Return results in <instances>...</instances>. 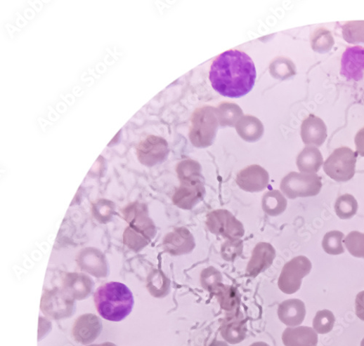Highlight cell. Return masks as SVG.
Returning <instances> with one entry per match:
<instances>
[{
    "label": "cell",
    "instance_id": "obj_27",
    "mask_svg": "<svg viewBox=\"0 0 364 346\" xmlns=\"http://www.w3.org/2000/svg\"><path fill=\"white\" fill-rule=\"evenodd\" d=\"M219 124L221 126H233L242 114L240 108L233 104L222 103L216 109Z\"/></svg>",
    "mask_w": 364,
    "mask_h": 346
},
{
    "label": "cell",
    "instance_id": "obj_31",
    "mask_svg": "<svg viewBox=\"0 0 364 346\" xmlns=\"http://www.w3.org/2000/svg\"><path fill=\"white\" fill-rule=\"evenodd\" d=\"M150 291L156 298H164L170 291V281L162 272L154 274L150 282Z\"/></svg>",
    "mask_w": 364,
    "mask_h": 346
},
{
    "label": "cell",
    "instance_id": "obj_24",
    "mask_svg": "<svg viewBox=\"0 0 364 346\" xmlns=\"http://www.w3.org/2000/svg\"><path fill=\"white\" fill-rule=\"evenodd\" d=\"M358 208V202L351 194H343L339 197L335 202V213L342 220L353 218L356 214Z\"/></svg>",
    "mask_w": 364,
    "mask_h": 346
},
{
    "label": "cell",
    "instance_id": "obj_14",
    "mask_svg": "<svg viewBox=\"0 0 364 346\" xmlns=\"http://www.w3.org/2000/svg\"><path fill=\"white\" fill-rule=\"evenodd\" d=\"M276 252L272 244L259 242L254 248L251 259L247 265V274L256 277L268 270L275 258Z\"/></svg>",
    "mask_w": 364,
    "mask_h": 346
},
{
    "label": "cell",
    "instance_id": "obj_9",
    "mask_svg": "<svg viewBox=\"0 0 364 346\" xmlns=\"http://www.w3.org/2000/svg\"><path fill=\"white\" fill-rule=\"evenodd\" d=\"M206 195L204 180L180 181V186L174 192L173 202L178 208L190 211L203 200Z\"/></svg>",
    "mask_w": 364,
    "mask_h": 346
},
{
    "label": "cell",
    "instance_id": "obj_3",
    "mask_svg": "<svg viewBox=\"0 0 364 346\" xmlns=\"http://www.w3.org/2000/svg\"><path fill=\"white\" fill-rule=\"evenodd\" d=\"M219 124L215 108L197 109L193 115L189 134L193 145L197 148L210 147L215 139Z\"/></svg>",
    "mask_w": 364,
    "mask_h": 346
},
{
    "label": "cell",
    "instance_id": "obj_28",
    "mask_svg": "<svg viewBox=\"0 0 364 346\" xmlns=\"http://www.w3.org/2000/svg\"><path fill=\"white\" fill-rule=\"evenodd\" d=\"M344 234L339 231H332L326 234L322 241V247L327 254L337 255L344 253L342 241Z\"/></svg>",
    "mask_w": 364,
    "mask_h": 346
},
{
    "label": "cell",
    "instance_id": "obj_12",
    "mask_svg": "<svg viewBox=\"0 0 364 346\" xmlns=\"http://www.w3.org/2000/svg\"><path fill=\"white\" fill-rule=\"evenodd\" d=\"M169 153L167 141L160 137L150 135L141 142L138 154L139 159L143 164L152 166L163 161Z\"/></svg>",
    "mask_w": 364,
    "mask_h": 346
},
{
    "label": "cell",
    "instance_id": "obj_39",
    "mask_svg": "<svg viewBox=\"0 0 364 346\" xmlns=\"http://www.w3.org/2000/svg\"><path fill=\"white\" fill-rule=\"evenodd\" d=\"M360 346H364V338L360 342Z\"/></svg>",
    "mask_w": 364,
    "mask_h": 346
},
{
    "label": "cell",
    "instance_id": "obj_20",
    "mask_svg": "<svg viewBox=\"0 0 364 346\" xmlns=\"http://www.w3.org/2000/svg\"><path fill=\"white\" fill-rule=\"evenodd\" d=\"M212 293L217 298L222 309L229 313L237 312L240 305V295L236 288L221 283Z\"/></svg>",
    "mask_w": 364,
    "mask_h": 346
},
{
    "label": "cell",
    "instance_id": "obj_1",
    "mask_svg": "<svg viewBox=\"0 0 364 346\" xmlns=\"http://www.w3.org/2000/svg\"><path fill=\"white\" fill-rule=\"evenodd\" d=\"M256 72L252 58L245 53L230 50L219 55L211 67L213 88L221 95L240 98L254 88Z\"/></svg>",
    "mask_w": 364,
    "mask_h": 346
},
{
    "label": "cell",
    "instance_id": "obj_25",
    "mask_svg": "<svg viewBox=\"0 0 364 346\" xmlns=\"http://www.w3.org/2000/svg\"><path fill=\"white\" fill-rule=\"evenodd\" d=\"M343 39L348 44L353 45H364V20H354L342 27Z\"/></svg>",
    "mask_w": 364,
    "mask_h": 346
},
{
    "label": "cell",
    "instance_id": "obj_23",
    "mask_svg": "<svg viewBox=\"0 0 364 346\" xmlns=\"http://www.w3.org/2000/svg\"><path fill=\"white\" fill-rule=\"evenodd\" d=\"M334 45V37L325 28L317 29L311 36V48L318 53L330 52Z\"/></svg>",
    "mask_w": 364,
    "mask_h": 346
},
{
    "label": "cell",
    "instance_id": "obj_29",
    "mask_svg": "<svg viewBox=\"0 0 364 346\" xmlns=\"http://www.w3.org/2000/svg\"><path fill=\"white\" fill-rule=\"evenodd\" d=\"M334 322L335 317L331 311H318L313 319V329L318 334H327L332 331Z\"/></svg>",
    "mask_w": 364,
    "mask_h": 346
},
{
    "label": "cell",
    "instance_id": "obj_22",
    "mask_svg": "<svg viewBox=\"0 0 364 346\" xmlns=\"http://www.w3.org/2000/svg\"><path fill=\"white\" fill-rule=\"evenodd\" d=\"M239 135L246 141L254 142L261 138L264 128L261 121L253 117L247 116L241 118L236 124Z\"/></svg>",
    "mask_w": 364,
    "mask_h": 346
},
{
    "label": "cell",
    "instance_id": "obj_2",
    "mask_svg": "<svg viewBox=\"0 0 364 346\" xmlns=\"http://www.w3.org/2000/svg\"><path fill=\"white\" fill-rule=\"evenodd\" d=\"M94 302L100 317L111 321H120L132 312L134 298L126 284L110 281L96 290Z\"/></svg>",
    "mask_w": 364,
    "mask_h": 346
},
{
    "label": "cell",
    "instance_id": "obj_4",
    "mask_svg": "<svg viewBox=\"0 0 364 346\" xmlns=\"http://www.w3.org/2000/svg\"><path fill=\"white\" fill-rule=\"evenodd\" d=\"M280 188L290 199L315 197L321 190L322 178L316 174L291 172L281 180Z\"/></svg>",
    "mask_w": 364,
    "mask_h": 346
},
{
    "label": "cell",
    "instance_id": "obj_13",
    "mask_svg": "<svg viewBox=\"0 0 364 346\" xmlns=\"http://www.w3.org/2000/svg\"><path fill=\"white\" fill-rule=\"evenodd\" d=\"M327 136V125L320 117L310 114L302 121L301 137L306 145L320 147L325 144Z\"/></svg>",
    "mask_w": 364,
    "mask_h": 346
},
{
    "label": "cell",
    "instance_id": "obj_11",
    "mask_svg": "<svg viewBox=\"0 0 364 346\" xmlns=\"http://www.w3.org/2000/svg\"><path fill=\"white\" fill-rule=\"evenodd\" d=\"M103 329V321L98 317L93 314H84L74 321L72 337L77 342L88 345L98 338Z\"/></svg>",
    "mask_w": 364,
    "mask_h": 346
},
{
    "label": "cell",
    "instance_id": "obj_16",
    "mask_svg": "<svg viewBox=\"0 0 364 346\" xmlns=\"http://www.w3.org/2000/svg\"><path fill=\"white\" fill-rule=\"evenodd\" d=\"M221 335L230 344H238L246 338L247 320L238 312L230 313L221 325Z\"/></svg>",
    "mask_w": 364,
    "mask_h": 346
},
{
    "label": "cell",
    "instance_id": "obj_33",
    "mask_svg": "<svg viewBox=\"0 0 364 346\" xmlns=\"http://www.w3.org/2000/svg\"><path fill=\"white\" fill-rule=\"evenodd\" d=\"M221 281L222 276L214 267H210L201 272L200 283L202 287L211 293Z\"/></svg>",
    "mask_w": 364,
    "mask_h": 346
},
{
    "label": "cell",
    "instance_id": "obj_5",
    "mask_svg": "<svg viewBox=\"0 0 364 346\" xmlns=\"http://www.w3.org/2000/svg\"><path fill=\"white\" fill-rule=\"evenodd\" d=\"M357 156V153L349 147L337 148L323 163V171L335 181H349L355 175Z\"/></svg>",
    "mask_w": 364,
    "mask_h": 346
},
{
    "label": "cell",
    "instance_id": "obj_8",
    "mask_svg": "<svg viewBox=\"0 0 364 346\" xmlns=\"http://www.w3.org/2000/svg\"><path fill=\"white\" fill-rule=\"evenodd\" d=\"M40 310L54 320L68 319L75 312V302L63 293L53 291L43 297Z\"/></svg>",
    "mask_w": 364,
    "mask_h": 346
},
{
    "label": "cell",
    "instance_id": "obj_35",
    "mask_svg": "<svg viewBox=\"0 0 364 346\" xmlns=\"http://www.w3.org/2000/svg\"><path fill=\"white\" fill-rule=\"evenodd\" d=\"M356 314L360 320L364 321V291L356 295Z\"/></svg>",
    "mask_w": 364,
    "mask_h": 346
},
{
    "label": "cell",
    "instance_id": "obj_19",
    "mask_svg": "<svg viewBox=\"0 0 364 346\" xmlns=\"http://www.w3.org/2000/svg\"><path fill=\"white\" fill-rule=\"evenodd\" d=\"M323 164L320 150L315 147H306L297 158V166L303 173L316 174Z\"/></svg>",
    "mask_w": 364,
    "mask_h": 346
},
{
    "label": "cell",
    "instance_id": "obj_26",
    "mask_svg": "<svg viewBox=\"0 0 364 346\" xmlns=\"http://www.w3.org/2000/svg\"><path fill=\"white\" fill-rule=\"evenodd\" d=\"M176 171L179 181L204 180L199 163L193 159H186L178 163Z\"/></svg>",
    "mask_w": 364,
    "mask_h": 346
},
{
    "label": "cell",
    "instance_id": "obj_32",
    "mask_svg": "<svg viewBox=\"0 0 364 346\" xmlns=\"http://www.w3.org/2000/svg\"><path fill=\"white\" fill-rule=\"evenodd\" d=\"M244 249V244L240 239H228L222 244L221 255L227 261H233L239 257Z\"/></svg>",
    "mask_w": 364,
    "mask_h": 346
},
{
    "label": "cell",
    "instance_id": "obj_36",
    "mask_svg": "<svg viewBox=\"0 0 364 346\" xmlns=\"http://www.w3.org/2000/svg\"><path fill=\"white\" fill-rule=\"evenodd\" d=\"M209 346H229L228 344L224 341L215 340L212 342Z\"/></svg>",
    "mask_w": 364,
    "mask_h": 346
},
{
    "label": "cell",
    "instance_id": "obj_37",
    "mask_svg": "<svg viewBox=\"0 0 364 346\" xmlns=\"http://www.w3.org/2000/svg\"><path fill=\"white\" fill-rule=\"evenodd\" d=\"M250 346H270L268 343L264 342H256L252 343Z\"/></svg>",
    "mask_w": 364,
    "mask_h": 346
},
{
    "label": "cell",
    "instance_id": "obj_10",
    "mask_svg": "<svg viewBox=\"0 0 364 346\" xmlns=\"http://www.w3.org/2000/svg\"><path fill=\"white\" fill-rule=\"evenodd\" d=\"M269 180L268 171L257 165L241 170L236 177V183L239 188L250 193L265 190L269 185Z\"/></svg>",
    "mask_w": 364,
    "mask_h": 346
},
{
    "label": "cell",
    "instance_id": "obj_21",
    "mask_svg": "<svg viewBox=\"0 0 364 346\" xmlns=\"http://www.w3.org/2000/svg\"><path fill=\"white\" fill-rule=\"evenodd\" d=\"M287 205V199L278 190L268 192L263 196L261 200L263 211L271 217H276L284 213Z\"/></svg>",
    "mask_w": 364,
    "mask_h": 346
},
{
    "label": "cell",
    "instance_id": "obj_15",
    "mask_svg": "<svg viewBox=\"0 0 364 346\" xmlns=\"http://www.w3.org/2000/svg\"><path fill=\"white\" fill-rule=\"evenodd\" d=\"M195 246L194 236L190 230L185 227L175 229L165 239L166 250L175 256L192 253Z\"/></svg>",
    "mask_w": 364,
    "mask_h": 346
},
{
    "label": "cell",
    "instance_id": "obj_38",
    "mask_svg": "<svg viewBox=\"0 0 364 346\" xmlns=\"http://www.w3.org/2000/svg\"><path fill=\"white\" fill-rule=\"evenodd\" d=\"M89 346H116V345L112 342H105L103 344L91 345H89Z\"/></svg>",
    "mask_w": 364,
    "mask_h": 346
},
{
    "label": "cell",
    "instance_id": "obj_7",
    "mask_svg": "<svg viewBox=\"0 0 364 346\" xmlns=\"http://www.w3.org/2000/svg\"><path fill=\"white\" fill-rule=\"evenodd\" d=\"M206 223L212 234L227 239H238L245 234L242 222L227 210L212 211L207 215Z\"/></svg>",
    "mask_w": 364,
    "mask_h": 346
},
{
    "label": "cell",
    "instance_id": "obj_34",
    "mask_svg": "<svg viewBox=\"0 0 364 346\" xmlns=\"http://www.w3.org/2000/svg\"><path fill=\"white\" fill-rule=\"evenodd\" d=\"M355 145L357 154L364 157V128L358 131L355 137Z\"/></svg>",
    "mask_w": 364,
    "mask_h": 346
},
{
    "label": "cell",
    "instance_id": "obj_6",
    "mask_svg": "<svg viewBox=\"0 0 364 346\" xmlns=\"http://www.w3.org/2000/svg\"><path fill=\"white\" fill-rule=\"evenodd\" d=\"M312 270L311 260L304 255L294 258L285 265L280 274L278 285L284 293L291 295L301 288V280L308 275Z\"/></svg>",
    "mask_w": 364,
    "mask_h": 346
},
{
    "label": "cell",
    "instance_id": "obj_18",
    "mask_svg": "<svg viewBox=\"0 0 364 346\" xmlns=\"http://www.w3.org/2000/svg\"><path fill=\"white\" fill-rule=\"evenodd\" d=\"M282 340L285 346H317V333L310 327L300 326L288 328L282 335Z\"/></svg>",
    "mask_w": 364,
    "mask_h": 346
},
{
    "label": "cell",
    "instance_id": "obj_30",
    "mask_svg": "<svg viewBox=\"0 0 364 346\" xmlns=\"http://www.w3.org/2000/svg\"><path fill=\"white\" fill-rule=\"evenodd\" d=\"M349 252L356 258H364V234L351 232L343 240Z\"/></svg>",
    "mask_w": 364,
    "mask_h": 346
},
{
    "label": "cell",
    "instance_id": "obj_17",
    "mask_svg": "<svg viewBox=\"0 0 364 346\" xmlns=\"http://www.w3.org/2000/svg\"><path fill=\"white\" fill-rule=\"evenodd\" d=\"M306 315V305L299 299H290L282 302L278 309L279 319L289 326L295 327L304 321Z\"/></svg>",
    "mask_w": 364,
    "mask_h": 346
}]
</instances>
